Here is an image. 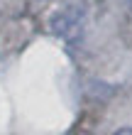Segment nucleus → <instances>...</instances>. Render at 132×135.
Instances as JSON below:
<instances>
[{
  "label": "nucleus",
  "mask_w": 132,
  "mask_h": 135,
  "mask_svg": "<svg viewBox=\"0 0 132 135\" xmlns=\"http://www.w3.org/2000/svg\"><path fill=\"white\" fill-rule=\"evenodd\" d=\"M83 17H86L83 5L78 3V0H68L66 5H61L59 10L54 12V17H51V30H54L59 37L73 42V39L81 35V30H83Z\"/></svg>",
  "instance_id": "1"
},
{
  "label": "nucleus",
  "mask_w": 132,
  "mask_h": 135,
  "mask_svg": "<svg viewBox=\"0 0 132 135\" xmlns=\"http://www.w3.org/2000/svg\"><path fill=\"white\" fill-rule=\"evenodd\" d=\"M115 135H132V128H122V130H118Z\"/></svg>",
  "instance_id": "2"
},
{
  "label": "nucleus",
  "mask_w": 132,
  "mask_h": 135,
  "mask_svg": "<svg viewBox=\"0 0 132 135\" xmlns=\"http://www.w3.org/2000/svg\"><path fill=\"white\" fill-rule=\"evenodd\" d=\"M130 7H132V0H130Z\"/></svg>",
  "instance_id": "3"
}]
</instances>
